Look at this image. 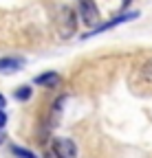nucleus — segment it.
Returning a JSON list of instances; mask_svg holds the SVG:
<instances>
[{
  "label": "nucleus",
  "instance_id": "obj_11",
  "mask_svg": "<svg viewBox=\"0 0 152 158\" xmlns=\"http://www.w3.org/2000/svg\"><path fill=\"white\" fill-rule=\"evenodd\" d=\"M0 143H5V132L0 130Z\"/></svg>",
  "mask_w": 152,
  "mask_h": 158
},
{
  "label": "nucleus",
  "instance_id": "obj_6",
  "mask_svg": "<svg viewBox=\"0 0 152 158\" xmlns=\"http://www.w3.org/2000/svg\"><path fill=\"white\" fill-rule=\"evenodd\" d=\"M31 94H33V88H29V86H20V88L15 90V99H20V101L31 99Z\"/></svg>",
  "mask_w": 152,
  "mask_h": 158
},
{
  "label": "nucleus",
  "instance_id": "obj_4",
  "mask_svg": "<svg viewBox=\"0 0 152 158\" xmlns=\"http://www.w3.org/2000/svg\"><path fill=\"white\" fill-rule=\"evenodd\" d=\"M24 66V59H15V57H2L0 59V73H15V70H20Z\"/></svg>",
  "mask_w": 152,
  "mask_h": 158
},
{
  "label": "nucleus",
  "instance_id": "obj_1",
  "mask_svg": "<svg viewBox=\"0 0 152 158\" xmlns=\"http://www.w3.org/2000/svg\"><path fill=\"white\" fill-rule=\"evenodd\" d=\"M55 27L62 37H71L77 29V20H75V11L71 7H60L58 15H55Z\"/></svg>",
  "mask_w": 152,
  "mask_h": 158
},
{
  "label": "nucleus",
  "instance_id": "obj_2",
  "mask_svg": "<svg viewBox=\"0 0 152 158\" xmlns=\"http://www.w3.org/2000/svg\"><path fill=\"white\" fill-rule=\"evenodd\" d=\"M80 18L88 29H97L99 24H104L95 0H80Z\"/></svg>",
  "mask_w": 152,
  "mask_h": 158
},
{
  "label": "nucleus",
  "instance_id": "obj_13",
  "mask_svg": "<svg viewBox=\"0 0 152 158\" xmlns=\"http://www.w3.org/2000/svg\"><path fill=\"white\" fill-rule=\"evenodd\" d=\"M128 5H130V0H124V5H121V7H124V9H126V7H128Z\"/></svg>",
  "mask_w": 152,
  "mask_h": 158
},
{
  "label": "nucleus",
  "instance_id": "obj_7",
  "mask_svg": "<svg viewBox=\"0 0 152 158\" xmlns=\"http://www.w3.org/2000/svg\"><path fill=\"white\" fill-rule=\"evenodd\" d=\"M11 152H13L18 158H35V154H33V152H29V149H24V147H18V145H13V147H11Z\"/></svg>",
  "mask_w": 152,
  "mask_h": 158
},
{
  "label": "nucleus",
  "instance_id": "obj_8",
  "mask_svg": "<svg viewBox=\"0 0 152 158\" xmlns=\"http://www.w3.org/2000/svg\"><path fill=\"white\" fill-rule=\"evenodd\" d=\"M141 77L145 79V81H152V59H148V62L143 64V68H141Z\"/></svg>",
  "mask_w": 152,
  "mask_h": 158
},
{
  "label": "nucleus",
  "instance_id": "obj_3",
  "mask_svg": "<svg viewBox=\"0 0 152 158\" xmlns=\"http://www.w3.org/2000/svg\"><path fill=\"white\" fill-rule=\"evenodd\" d=\"M53 154H55V158H77V145L71 138H55Z\"/></svg>",
  "mask_w": 152,
  "mask_h": 158
},
{
  "label": "nucleus",
  "instance_id": "obj_9",
  "mask_svg": "<svg viewBox=\"0 0 152 158\" xmlns=\"http://www.w3.org/2000/svg\"><path fill=\"white\" fill-rule=\"evenodd\" d=\"M64 103H66V97H60L58 101L53 103V114H55V116H58V114L62 112V106H64Z\"/></svg>",
  "mask_w": 152,
  "mask_h": 158
},
{
  "label": "nucleus",
  "instance_id": "obj_5",
  "mask_svg": "<svg viewBox=\"0 0 152 158\" xmlns=\"http://www.w3.org/2000/svg\"><path fill=\"white\" fill-rule=\"evenodd\" d=\"M33 81L37 84V86H55V84H60V75L58 73H53V70H49V73H44V75H37Z\"/></svg>",
  "mask_w": 152,
  "mask_h": 158
},
{
  "label": "nucleus",
  "instance_id": "obj_10",
  "mask_svg": "<svg viewBox=\"0 0 152 158\" xmlns=\"http://www.w3.org/2000/svg\"><path fill=\"white\" fill-rule=\"evenodd\" d=\"M5 123H7V114H5L2 108H0V130H5Z\"/></svg>",
  "mask_w": 152,
  "mask_h": 158
},
{
  "label": "nucleus",
  "instance_id": "obj_12",
  "mask_svg": "<svg viewBox=\"0 0 152 158\" xmlns=\"http://www.w3.org/2000/svg\"><path fill=\"white\" fill-rule=\"evenodd\" d=\"M5 103H7V101H5V97H2V94H0V108H2Z\"/></svg>",
  "mask_w": 152,
  "mask_h": 158
}]
</instances>
